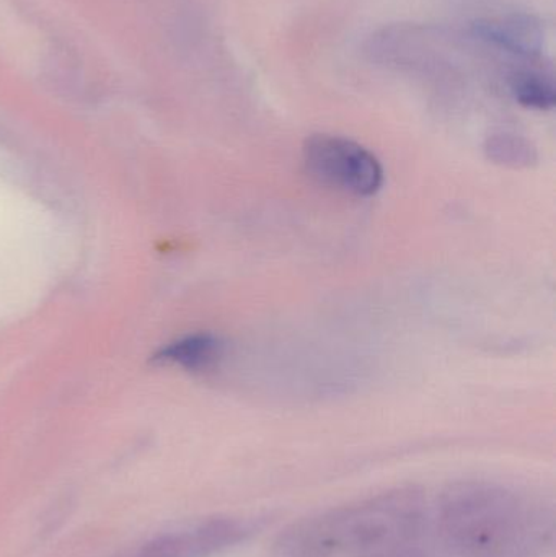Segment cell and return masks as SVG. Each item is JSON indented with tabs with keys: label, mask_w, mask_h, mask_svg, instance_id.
I'll use <instances>...</instances> for the list:
<instances>
[{
	"label": "cell",
	"mask_w": 556,
	"mask_h": 557,
	"mask_svg": "<svg viewBox=\"0 0 556 557\" xmlns=\"http://www.w3.org/2000/svg\"><path fill=\"white\" fill-rule=\"evenodd\" d=\"M302 157L312 178L346 195L368 198L384 183L378 157L346 137L313 134L304 144Z\"/></svg>",
	"instance_id": "cell-2"
},
{
	"label": "cell",
	"mask_w": 556,
	"mask_h": 557,
	"mask_svg": "<svg viewBox=\"0 0 556 557\" xmlns=\"http://www.w3.org/2000/svg\"><path fill=\"white\" fill-rule=\"evenodd\" d=\"M472 35L519 62H542L544 58L545 28L534 15L518 13L480 20L472 26Z\"/></svg>",
	"instance_id": "cell-3"
},
{
	"label": "cell",
	"mask_w": 556,
	"mask_h": 557,
	"mask_svg": "<svg viewBox=\"0 0 556 557\" xmlns=\"http://www.w3.org/2000/svg\"><path fill=\"white\" fill-rule=\"evenodd\" d=\"M222 349L224 344L214 334L196 333L173 341L157 354L156 359L159 362L173 363L182 369L198 372L214 366L222 356Z\"/></svg>",
	"instance_id": "cell-5"
},
{
	"label": "cell",
	"mask_w": 556,
	"mask_h": 557,
	"mask_svg": "<svg viewBox=\"0 0 556 557\" xmlns=\"http://www.w3.org/2000/svg\"><path fill=\"white\" fill-rule=\"evenodd\" d=\"M440 525L459 557H528L551 535L547 520L522 510L515 494L483 483L449 487L441 497Z\"/></svg>",
	"instance_id": "cell-1"
},
{
	"label": "cell",
	"mask_w": 556,
	"mask_h": 557,
	"mask_svg": "<svg viewBox=\"0 0 556 557\" xmlns=\"http://www.w3.org/2000/svg\"><path fill=\"white\" fill-rule=\"evenodd\" d=\"M509 94L529 110L551 111L556 103L554 74L542 62H519L506 74Z\"/></svg>",
	"instance_id": "cell-4"
},
{
	"label": "cell",
	"mask_w": 556,
	"mask_h": 557,
	"mask_svg": "<svg viewBox=\"0 0 556 557\" xmlns=\"http://www.w3.org/2000/svg\"><path fill=\"white\" fill-rule=\"evenodd\" d=\"M356 557H430L423 549L418 546L405 545H391L384 546V548L372 549V552L361 553Z\"/></svg>",
	"instance_id": "cell-7"
},
{
	"label": "cell",
	"mask_w": 556,
	"mask_h": 557,
	"mask_svg": "<svg viewBox=\"0 0 556 557\" xmlns=\"http://www.w3.org/2000/svg\"><path fill=\"white\" fill-rule=\"evenodd\" d=\"M485 152L492 162L499 165L522 169L534 165L538 152L526 137L515 133H493L485 143Z\"/></svg>",
	"instance_id": "cell-6"
}]
</instances>
